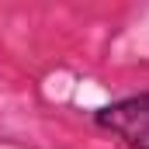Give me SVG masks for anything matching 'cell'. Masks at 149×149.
Masks as SVG:
<instances>
[{"mask_svg": "<svg viewBox=\"0 0 149 149\" xmlns=\"http://www.w3.org/2000/svg\"><path fill=\"white\" fill-rule=\"evenodd\" d=\"M94 125L121 139L128 149H149V90L128 94L94 111Z\"/></svg>", "mask_w": 149, "mask_h": 149, "instance_id": "1", "label": "cell"}]
</instances>
